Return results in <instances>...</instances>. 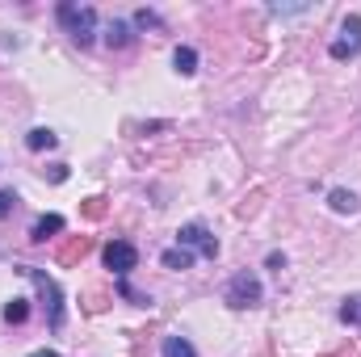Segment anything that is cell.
Segmentation results:
<instances>
[{
  "instance_id": "cell-10",
  "label": "cell",
  "mask_w": 361,
  "mask_h": 357,
  "mask_svg": "<svg viewBox=\"0 0 361 357\" xmlns=\"http://www.w3.org/2000/svg\"><path fill=\"white\" fill-rule=\"evenodd\" d=\"M55 231H63V219H59V214H42V219L34 223L30 240H34V244H42V240H47V236H55Z\"/></svg>"
},
{
  "instance_id": "cell-5",
  "label": "cell",
  "mask_w": 361,
  "mask_h": 357,
  "mask_svg": "<svg viewBox=\"0 0 361 357\" xmlns=\"http://www.w3.org/2000/svg\"><path fill=\"white\" fill-rule=\"evenodd\" d=\"M177 248H197L206 261L219 257V240L206 231V223H185V227L177 231Z\"/></svg>"
},
{
  "instance_id": "cell-19",
  "label": "cell",
  "mask_w": 361,
  "mask_h": 357,
  "mask_svg": "<svg viewBox=\"0 0 361 357\" xmlns=\"http://www.w3.org/2000/svg\"><path fill=\"white\" fill-rule=\"evenodd\" d=\"M105 307H109V298H105L101 290H89V294H85V311H89V315H101Z\"/></svg>"
},
{
  "instance_id": "cell-18",
  "label": "cell",
  "mask_w": 361,
  "mask_h": 357,
  "mask_svg": "<svg viewBox=\"0 0 361 357\" xmlns=\"http://www.w3.org/2000/svg\"><path fill=\"white\" fill-rule=\"evenodd\" d=\"M164 357H197V353H193V345L185 337H169L164 341Z\"/></svg>"
},
{
  "instance_id": "cell-20",
  "label": "cell",
  "mask_w": 361,
  "mask_h": 357,
  "mask_svg": "<svg viewBox=\"0 0 361 357\" xmlns=\"http://www.w3.org/2000/svg\"><path fill=\"white\" fill-rule=\"evenodd\" d=\"M135 25H139V30H160V17L147 13V8H139V13H135Z\"/></svg>"
},
{
  "instance_id": "cell-15",
  "label": "cell",
  "mask_w": 361,
  "mask_h": 357,
  "mask_svg": "<svg viewBox=\"0 0 361 357\" xmlns=\"http://www.w3.org/2000/svg\"><path fill=\"white\" fill-rule=\"evenodd\" d=\"M341 320H345L349 328H361V294H349V298L341 303Z\"/></svg>"
},
{
  "instance_id": "cell-1",
  "label": "cell",
  "mask_w": 361,
  "mask_h": 357,
  "mask_svg": "<svg viewBox=\"0 0 361 357\" xmlns=\"http://www.w3.org/2000/svg\"><path fill=\"white\" fill-rule=\"evenodd\" d=\"M21 273L34 282V290H38V298H42V311H47V324H51V328H63V294H59L55 277H47L42 269H34V265H21Z\"/></svg>"
},
{
  "instance_id": "cell-6",
  "label": "cell",
  "mask_w": 361,
  "mask_h": 357,
  "mask_svg": "<svg viewBox=\"0 0 361 357\" xmlns=\"http://www.w3.org/2000/svg\"><path fill=\"white\" fill-rule=\"evenodd\" d=\"M135 265H139V248H135L130 240H114V244L105 248V269H114L118 277H126Z\"/></svg>"
},
{
  "instance_id": "cell-25",
  "label": "cell",
  "mask_w": 361,
  "mask_h": 357,
  "mask_svg": "<svg viewBox=\"0 0 361 357\" xmlns=\"http://www.w3.org/2000/svg\"><path fill=\"white\" fill-rule=\"evenodd\" d=\"M30 357H59L55 349H38V353H30Z\"/></svg>"
},
{
  "instance_id": "cell-21",
  "label": "cell",
  "mask_w": 361,
  "mask_h": 357,
  "mask_svg": "<svg viewBox=\"0 0 361 357\" xmlns=\"http://www.w3.org/2000/svg\"><path fill=\"white\" fill-rule=\"evenodd\" d=\"M118 294H122V298H130L135 307H147V294H139V290H130L126 282H118Z\"/></svg>"
},
{
  "instance_id": "cell-26",
  "label": "cell",
  "mask_w": 361,
  "mask_h": 357,
  "mask_svg": "<svg viewBox=\"0 0 361 357\" xmlns=\"http://www.w3.org/2000/svg\"><path fill=\"white\" fill-rule=\"evenodd\" d=\"M324 357H353V349H336V353H324Z\"/></svg>"
},
{
  "instance_id": "cell-4",
  "label": "cell",
  "mask_w": 361,
  "mask_h": 357,
  "mask_svg": "<svg viewBox=\"0 0 361 357\" xmlns=\"http://www.w3.org/2000/svg\"><path fill=\"white\" fill-rule=\"evenodd\" d=\"M328 55H332V59H357V55H361V17H357V13H349V17H345L341 38L328 47Z\"/></svg>"
},
{
  "instance_id": "cell-14",
  "label": "cell",
  "mask_w": 361,
  "mask_h": 357,
  "mask_svg": "<svg viewBox=\"0 0 361 357\" xmlns=\"http://www.w3.org/2000/svg\"><path fill=\"white\" fill-rule=\"evenodd\" d=\"M4 320L8 324H25L30 320V298H8L4 303Z\"/></svg>"
},
{
  "instance_id": "cell-8",
  "label": "cell",
  "mask_w": 361,
  "mask_h": 357,
  "mask_svg": "<svg viewBox=\"0 0 361 357\" xmlns=\"http://www.w3.org/2000/svg\"><path fill=\"white\" fill-rule=\"evenodd\" d=\"M105 42H109L114 51H122V47H130V42H135V34H130V25H126V21H109V25H105Z\"/></svg>"
},
{
  "instance_id": "cell-27",
  "label": "cell",
  "mask_w": 361,
  "mask_h": 357,
  "mask_svg": "<svg viewBox=\"0 0 361 357\" xmlns=\"http://www.w3.org/2000/svg\"><path fill=\"white\" fill-rule=\"evenodd\" d=\"M130 357H147V353H143V349H135V353H130Z\"/></svg>"
},
{
  "instance_id": "cell-9",
  "label": "cell",
  "mask_w": 361,
  "mask_h": 357,
  "mask_svg": "<svg viewBox=\"0 0 361 357\" xmlns=\"http://www.w3.org/2000/svg\"><path fill=\"white\" fill-rule=\"evenodd\" d=\"M55 143H59V135L47 131V126H34V131L25 135V147H30V152H51Z\"/></svg>"
},
{
  "instance_id": "cell-13",
  "label": "cell",
  "mask_w": 361,
  "mask_h": 357,
  "mask_svg": "<svg viewBox=\"0 0 361 357\" xmlns=\"http://www.w3.org/2000/svg\"><path fill=\"white\" fill-rule=\"evenodd\" d=\"M173 63H177L180 76H193V72H197V51H193V47H177V51H173Z\"/></svg>"
},
{
  "instance_id": "cell-2",
  "label": "cell",
  "mask_w": 361,
  "mask_h": 357,
  "mask_svg": "<svg viewBox=\"0 0 361 357\" xmlns=\"http://www.w3.org/2000/svg\"><path fill=\"white\" fill-rule=\"evenodd\" d=\"M59 25L72 34V42L89 47L92 34H97V8H89V4H59Z\"/></svg>"
},
{
  "instance_id": "cell-3",
  "label": "cell",
  "mask_w": 361,
  "mask_h": 357,
  "mask_svg": "<svg viewBox=\"0 0 361 357\" xmlns=\"http://www.w3.org/2000/svg\"><path fill=\"white\" fill-rule=\"evenodd\" d=\"M261 298H265V290H261V277L257 273H235L231 282H227V307H235V311H244V307H261Z\"/></svg>"
},
{
  "instance_id": "cell-7",
  "label": "cell",
  "mask_w": 361,
  "mask_h": 357,
  "mask_svg": "<svg viewBox=\"0 0 361 357\" xmlns=\"http://www.w3.org/2000/svg\"><path fill=\"white\" fill-rule=\"evenodd\" d=\"M92 253V236H72L68 244H59V253H55V261L63 269H76L85 257Z\"/></svg>"
},
{
  "instance_id": "cell-22",
  "label": "cell",
  "mask_w": 361,
  "mask_h": 357,
  "mask_svg": "<svg viewBox=\"0 0 361 357\" xmlns=\"http://www.w3.org/2000/svg\"><path fill=\"white\" fill-rule=\"evenodd\" d=\"M13 206H17V193H13V189H0V219H8Z\"/></svg>"
},
{
  "instance_id": "cell-16",
  "label": "cell",
  "mask_w": 361,
  "mask_h": 357,
  "mask_svg": "<svg viewBox=\"0 0 361 357\" xmlns=\"http://www.w3.org/2000/svg\"><path fill=\"white\" fill-rule=\"evenodd\" d=\"M160 261H164V269H189L193 265V253H189V248H169Z\"/></svg>"
},
{
  "instance_id": "cell-12",
  "label": "cell",
  "mask_w": 361,
  "mask_h": 357,
  "mask_svg": "<svg viewBox=\"0 0 361 357\" xmlns=\"http://www.w3.org/2000/svg\"><path fill=\"white\" fill-rule=\"evenodd\" d=\"M328 202H332L336 214H353V210H357V193H349V189H332Z\"/></svg>"
},
{
  "instance_id": "cell-24",
  "label": "cell",
  "mask_w": 361,
  "mask_h": 357,
  "mask_svg": "<svg viewBox=\"0 0 361 357\" xmlns=\"http://www.w3.org/2000/svg\"><path fill=\"white\" fill-rule=\"evenodd\" d=\"M269 269H286V257L281 253H269Z\"/></svg>"
},
{
  "instance_id": "cell-23",
  "label": "cell",
  "mask_w": 361,
  "mask_h": 357,
  "mask_svg": "<svg viewBox=\"0 0 361 357\" xmlns=\"http://www.w3.org/2000/svg\"><path fill=\"white\" fill-rule=\"evenodd\" d=\"M51 181L63 185V181H68V164H55V169H51Z\"/></svg>"
},
{
  "instance_id": "cell-17",
  "label": "cell",
  "mask_w": 361,
  "mask_h": 357,
  "mask_svg": "<svg viewBox=\"0 0 361 357\" xmlns=\"http://www.w3.org/2000/svg\"><path fill=\"white\" fill-rule=\"evenodd\" d=\"M261 202H265V189H252V193H248V198L235 206V214H240V219H252V214L261 210Z\"/></svg>"
},
{
  "instance_id": "cell-11",
  "label": "cell",
  "mask_w": 361,
  "mask_h": 357,
  "mask_svg": "<svg viewBox=\"0 0 361 357\" xmlns=\"http://www.w3.org/2000/svg\"><path fill=\"white\" fill-rule=\"evenodd\" d=\"M80 214L92 219V223H97V219H105V214H109V198H101V193L85 198V202H80Z\"/></svg>"
}]
</instances>
